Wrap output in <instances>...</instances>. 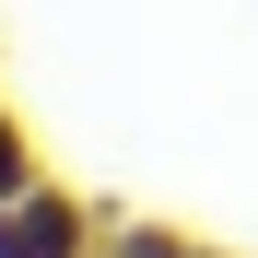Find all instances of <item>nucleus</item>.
Masks as SVG:
<instances>
[{"label":"nucleus","mask_w":258,"mask_h":258,"mask_svg":"<svg viewBox=\"0 0 258 258\" xmlns=\"http://www.w3.org/2000/svg\"><path fill=\"white\" fill-rule=\"evenodd\" d=\"M94 235H106V211L82 188H59V176L24 188V200H0V258H82Z\"/></svg>","instance_id":"nucleus-1"},{"label":"nucleus","mask_w":258,"mask_h":258,"mask_svg":"<svg viewBox=\"0 0 258 258\" xmlns=\"http://www.w3.org/2000/svg\"><path fill=\"white\" fill-rule=\"evenodd\" d=\"M106 258H211L200 235H176V223H153V211H106V235H94Z\"/></svg>","instance_id":"nucleus-2"},{"label":"nucleus","mask_w":258,"mask_h":258,"mask_svg":"<svg viewBox=\"0 0 258 258\" xmlns=\"http://www.w3.org/2000/svg\"><path fill=\"white\" fill-rule=\"evenodd\" d=\"M24 188H47V153H35V129L0 106V200H24Z\"/></svg>","instance_id":"nucleus-3"},{"label":"nucleus","mask_w":258,"mask_h":258,"mask_svg":"<svg viewBox=\"0 0 258 258\" xmlns=\"http://www.w3.org/2000/svg\"><path fill=\"white\" fill-rule=\"evenodd\" d=\"M82 258H106V246H82Z\"/></svg>","instance_id":"nucleus-4"}]
</instances>
